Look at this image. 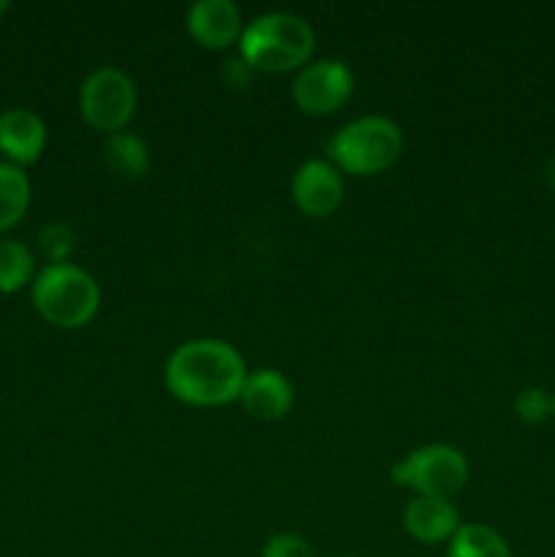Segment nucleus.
Instances as JSON below:
<instances>
[{
    "mask_svg": "<svg viewBox=\"0 0 555 557\" xmlns=\"http://www.w3.org/2000/svg\"><path fill=\"white\" fill-rule=\"evenodd\" d=\"M245 375L248 370L237 348L215 337H199L177 346L163 370L169 392L196 408H215L239 400Z\"/></svg>",
    "mask_w": 555,
    "mask_h": 557,
    "instance_id": "1",
    "label": "nucleus"
},
{
    "mask_svg": "<svg viewBox=\"0 0 555 557\" xmlns=\"http://www.w3.org/2000/svg\"><path fill=\"white\" fill-rule=\"evenodd\" d=\"M316 36L313 27L288 11H270L243 27L239 36V60L250 71L264 74H288L310 63Z\"/></svg>",
    "mask_w": 555,
    "mask_h": 557,
    "instance_id": "2",
    "label": "nucleus"
},
{
    "mask_svg": "<svg viewBox=\"0 0 555 557\" xmlns=\"http://www.w3.org/2000/svg\"><path fill=\"white\" fill-rule=\"evenodd\" d=\"M33 305L47 324L79 330L96 319L101 288L82 267L47 264L33 277Z\"/></svg>",
    "mask_w": 555,
    "mask_h": 557,
    "instance_id": "3",
    "label": "nucleus"
},
{
    "mask_svg": "<svg viewBox=\"0 0 555 557\" xmlns=\"http://www.w3.org/2000/svg\"><path fill=\"white\" fill-rule=\"evenodd\" d=\"M403 152V131L395 120L368 114V117L351 120L343 125L330 141L332 166L337 172L370 177L400 158Z\"/></svg>",
    "mask_w": 555,
    "mask_h": 557,
    "instance_id": "4",
    "label": "nucleus"
},
{
    "mask_svg": "<svg viewBox=\"0 0 555 557\" xmlns=\"http://www.w3.org/2000/svg\"><path fill=\"white\" fill-rule=\"evenodd\" d=\"M392 482L424 498L452 500L468 482V460L460 449L430 444L414 449L392 468Z\"/></svg>",
    "mask_w": 555,
    "mask_h": 557,
    "instance_id": "5",
    "label": "nucleus"
},
{
    "mask_svg": "<svg viewBox=\"0 0 555 557\" xmlns=\"http://www.w3.org/2000/svg\"><path fill=\"white\" fill-rule=\"evenodd\" d=\"M82 117L103 134H120L136 112V85L123 69L101 65L79 87Z\"/></svg>",
    "mask_w": 555,
    "mask_h": 557,
    "instance_id": "6",
    "label": "nucleus"
},
{
    "mask_svg": "<svg viewBox=\"0 0 555 557\" xmlns=\"http://www.w3.org/2000/svg\"><path fill=\"white\" fill-rule=\"evenodd\" d=\"M354 74L341 60H313L297 71L292 98L305 114H332L351 98Z\"/></svg>",
    "mask_w": 555,
    "mask_h": 557,
    "instance_id": "7",
    "label": "nucleus"
},
{
    "mask_svg": "<svg viewBox=\"0 0 555 557\" xmlns=\"http://www.w3.org/2000/svg\"><path fill=\"white\" fill-rule=\"evenodd\" d=\"M343 177L332 163L326 161H305L294 172L292 180V199L299 212L308 218H330L337 207L343 205Z\"/></svg>",
    "mask_w": 555,
    "mask_h": 557,
    "instance_id": "8",
    "label": "nucleus"
},
{
    "mask_svg": "<svg viewBox=\"0 0 555 557\" xmlns=\"http://www.w3.org/2000/svg\"><path fill=\"white\" fill-rule=\"evenodd\" d=\"M47 147V125L33 109L11 107L0 112V152L14 166H30Z\"/></svg>",
    "mask_w": 555,
    "mask_h": 557,
    "instance_id": "9",
    "label": "nucleus"
},
{
    "mask_svg": "<svg viewBox=\"0 0 555 557\" xmlns=\"http://www.w3.org/2000/svg\"><path fill=\"white\" fill-rule=\"evenodd\" d=\"M185 25L205 49H226L243 36V14L232 0H199L188 9Z\"/></svg>",
    "mask_w": 555,
    "mask_h": 557,
    "instance_id": "10",
    "label": "nucleus"
},
{
    "mask_svg": "<svg viewBox=\"0 0 555 557\" xmlns=\"http://www.w3.org/2000/svg\"><path fill=\"white\" fill-rule=\"evenodd\" d=\"M239 406L256 419L264 422H278L286 417L294 406V386L278 370H256L245 375L243 392H239Z\"/></svg>",
    "mask_w": 555,
    "mask_h": 557,
    "instance_id": "11",
    "label": "nucleus"
},
{
    "mask_svg": "<svg viewBox=\"0 0 555 557\" xmlns=\"http://www.w3.org/2000/svg\"><path fill=\"white\" fill-rule=\"evenodd\" d=\"M403 528L422 544H444L460 531V515L452 500L417 495L403 509Z\"/></svg>",
    "mask_w": 555,
    "mask_h": 557,
    "instance_id": "12",
    "label": "nucleus"
},
{
    "mask_svg": "<svg viewBox=\"0 0 555 557\" xmlns=\"http://www.w3.org/2000/svg\"><path fill=\"white\" fill-rule=\"evenodd\" d=\"M30 207V180L25 169L0 161V232L16 226Z\"/></svg>",
    "mask_w": 555,
    "mask_h": 557,
    "instance_id": "13",
    "label": "nucleus"
},
{
    "mask_svg": "<svg viewBox=\"0 0 555 557\" xmlns=\"http://www.w3.org/2000/svg\"><path fill=\"white\" fill-rule=\"evenodd\" d=\"M103 158H107V166L123 180L145 177L147 169H150L147 145L136 134H128V131H120V134L109 136Z\"/></svg>",
    "mask_w": 555,
    "mask_h": 557,
    "instance_id": "14",
    "label": "nucleus"
},
{
    "mask_svg": "<svg viewBox=\"0 0 555 557\" xmlns=\"http://www.w3.org/2000/svg\"><path fill=\"white\" fill-rule=\"evenodd\" d=\"M446 557H511V547L495 528L468 522L449 539Z\"/></svg>",
    "mask_w": 555,
    "mask_h": 557,
    "instance_id": "15",
    "label": "nucleus"
},
{
    "mask_svg": "<svg viewBox=\"0 0 555 557\" xmlns=\"http://www.w3.org/2000/svg\"><path fill=\"white\" fill-rule=\"evenodd\" d=\"M36 277L30 248L16 239H0V294H14Z\"/></svg>",
    "mask_w": 555,
    "mask_h": 557,
    "instance_id": "16",
    "label": "nucleus"
},
{
    "mask_svg": "<svg viewBox=\"0 0 555 557\" xmlns=\"http://www.w3.org/2000/svg\"><path fill=\"white\" fill-rule=\"evenodd\" d=\"M38 245H41V253L47 256L49 264H69L76 248V234L65 221H52L38 232Z\"/></svg>",
    "mask_w": 555,
    "mask_h": 557,
    "instance_id": "17",
    "label": "nucleus"
},
{
    "mask_svg": "<svg viewBox=\"0 0 555 557\" xmlns=\"http://www.w3.org/2000/svg\"><path fill=\"white\" fill-rule=\"evenodd\" d=\"M515 413L528 428H536V424H544L553 417V397L542 386H526L515 397Z\"/></svg>",
    "mask_w": 555,
    "mask_h": 557,
    "instance_id": "18",
    "label": "nucleus"
},
{
    "mask_svg": "<svg viewBox=\"0 0 555 557\" xmlns=\"http://www.w3.org/2000/svg\"><path fill=\"white\" fill-rule=\"evenodd\" d=\"M261 557H319L316 549L297 533H278L261 549Z\"/></svg>",
    "mask_w": 555,
    "mask_h": 557,
    "instance_id": "19",
    "label": "nucleus"
},
{
    "mask_svg": "<svg viewBox=\"0 0 555 557\" xmlns=\"http://www.w3.org/2000/svg\"><path fill=\"white\" fill-rule=\"evenodd\" d=\"M547 180H550V188L555 190V161L550 163V169H547Z\"/></svg>",
    "mask_w": 555,
    "mask_h": 557,
    "instance_id": "20",
    "label": "nucleus"
},
{
    "mask_svg": "<svg viewBox=\"0 0 555 557\" xmlns=\"http://www.w3.org/2000/svg\"><path fill=\"white\" fill-rule=\"evenodd\" d=\"M5 11H9V0H0V16H3Z\"/></svg>",
    "mask_w": 555,
    "mask_h": 557,
    "instance_id": "21",
    "label": "nucleus"
},
{
    "mask_svg": "<svg viewBox=\"0 0 555 557\" xmlns=\"http://www.w3.org/2000/svg\"><path fill=\"white\" fill-rule=\"evenodd\" d=\"M553 417H555V395H553Z\"/></svg>",
    "mask_w": 555,
    "mask_h": 557,
    "instance_id": "22",
    "label": "nucleus"
}]
</instances>
